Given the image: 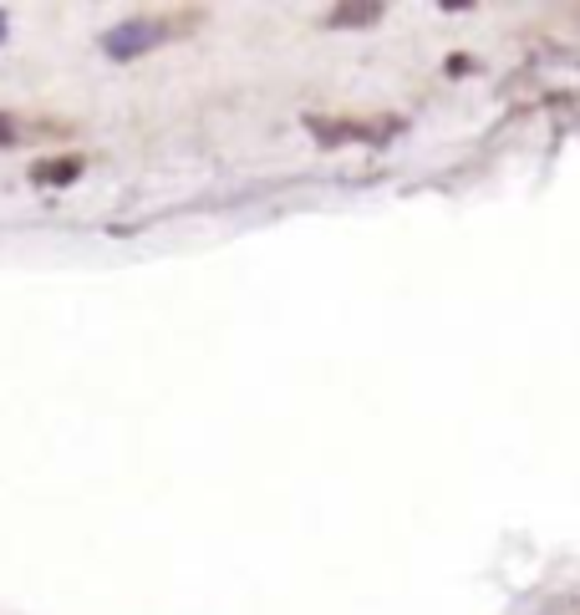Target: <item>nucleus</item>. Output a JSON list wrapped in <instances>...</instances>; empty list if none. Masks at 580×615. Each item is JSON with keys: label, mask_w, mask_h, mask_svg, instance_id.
<instances>
[{"label": "nucleus", "mask_w": 580, "mask_h": 615, "mask_svg": "<svg viewBox=\"0 0 580 615\" xmlns=\"http://www.w3.org/2000/svg\"><path fill=\"white\" fill-rule=\"evenodd\" d=\"M163 41V26L153 21V15H132V21H122V26H112L103 36V52L118 56V62H132V56H143L148 46H159Z\"/></svg>", "instance_id": "1"}, {"label": "nucleus", "mask_w": 580, "mask_h": 615, "mask_svg": "<svg viewBox=\"0 0 580 615\" xmlns=\"http://www.w3.org/2000/svg\"><path fill=\"white\" fill-rule=\"evenodd\" d=\"M31 179L46 188H62L72 184V179H82V158L77 153H62V158H41V163H31Z\"/></svg>", "instance_id": "2"}, {"label": "nucleus", "mask_w": 580, "mask_h": 615, "mask_svg": "<svg viewBox=\"0 0 580 615\" xmlns=\"http://www.w3.org/2000/svg\"><path fill=\"white\" fill-rule=\"evenodd\" d=\"M372 15H377V6H362V11H356V6H346V11L331 15V26H362V21H372Z\"/></svg>", "instance_id": "3"}, {"label": "nucleus", "mask_w": 580, "mask_h": 615, "mask_svg": "<svg viewBox=\"0 0 580 615\" xmlns=\"http://www.w3.org/2000/svg\"><path fill=\"white\" fill-rule=\"evenodd\" d=\"M11 143H21V122L0 112V148H11Z\"/></svg>", "instance_id": "4"}]
</instances>
